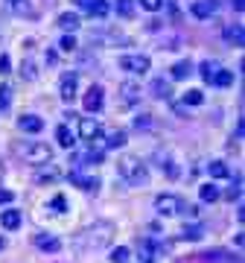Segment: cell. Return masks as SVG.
<instances>
[{"label":"cell","mask_w":245,"mask_h":263,"mask_svg":"<svg viewBox=\"0 0 245 263\" xmlns=\"http://www.w3.org/2000/svg\"><path fill=\"white\" fill-rule=\"evenodd\" d=\"M201 263H239V257L228 252H208L201 254Z\"/></svg>","instance_id":"cell-19"},{"label":"cell","mask_w":245,"mask_h":263,"mask_svg":"<svg viewBox=\"0 0 245 263\" xmlns=\"http://www.w3.org/2000/svg\"><path fill=\"white\" fill-rule=\"evenodd\" d=\"M114 9H117L120 18H132V15H134V0H117V3H114Z\"/></svg>","instance_id":"cell-27"},{"label":"cell","mask_w":245,"mask_h":263,"mask_svg":"<svg viewBox=\"0 0 245 263\" xmlns=\"http://www.w3.org/2000/svg\"><path fill=\"white\" fill-rule=\"evenodd\" d=\"M184 199L175 196V193H160V196H155V211H158L160 216H178L184 214Z\"/></svg>","instance_id":"cell-4"},{"label":"cell","mask_w":245,"mask_h":263,"mask_svg":"<svg viewBox=\"0 0 245 263\" xmlns=\"http://www.w3.org/2000/svg\"><path fill=\"white\" fill-rule=\"evenodd\" d=\"M158 161H160V170H167V176H170V179H178V167H175V161H172L170 155L158 152Z\"/></svg>","instance_id":"cell-25"},{"label":"cell","mask_w":245,"mask_h":263,"mask_svg":"<svg viewBox=\"0 0 245 263\" xmlns=\"http://www.w3.org/2000/svg\"><path fill=\"white\" fill-rule=\"evenodd\" d=\"M47 211H53V214H65V211H67V199L65 196H56L53 202H50Z\"/></svg>","instance_id":"cell-38"},{"label":"cell","mask_w":245,"mask_h":263,"mask_svg":"<svg viewBox=\"0 0 245 263\" xmlns=\"http://www.w3.org/2000/svg\"><path fill=\"white\" fill-rule=\"evenodd\" d=\"M120 94H122V103L126 105H134L140 100V85L137 82H122L120 85Z\"/></svg>","instance_id":"cell-15"},{"label":"cell","mask_w":245,"mask_h":263,"mask_svg":"<svg viewBox=\"0 0 245 263\" xmlns=\"http://www.w3.org/2000/svg\"><path fill=\"white\" fill-rule=\"evenodd\" d=\"M216 199H219V187H213V184L201 187V202H216Z\"/></svg>","instance_id":"cell-36"},{"label":"cell","mask_w":245,"mask_h":263,"mask_svg":"<svg viewBox=\"0 0 245 263\" xmlns=\"http://www.w3.org/2000/svg\"><path fill=\"white\" fill-rule=\"evenodd\" d=\"M208 173H210V179H228V176H231V170H228L225 161H210Z\"/></svg>","instance_id":"cell-21"},{"label":"cell","mask_w":245,"mask_h":263,"mask_svg":"<svg viewBox=\"0 0 245 263\" xmlns=\"http://www.w3.org/2000/svg\"><path fill=\"white\" fill-rule=\"evenodd\" d=\"M58 27L73 32V29L79 27V15H76V12H62V15H58Z\"/></svg>","instance_id":"cell-23"},{"label":"cell","mask_w":245,"mask_h":263,"mask_svg":"<svg viewBox=\"0 0 245 263\" xmlns=\"http://www.w3.org/2000/svg\"><path fill=\"white\" fill-rule=\"evenodd\" d=\"M21 76H24L27 82H32V79H38V67H35V62H32V59H27V62L21 65Z\"/></svg>","instance_id":"cell-29"},{"label":"cell","mask_w":245,"mask_h":263,"mask_svg":"<svg viewBox=\"0 0 245 263\" xmlns=\"http://www.w3.org/2000/svg\"><path fill=\"white\" fill-rule=\"evenodd\" d=\"M0 226L6 228V231H15V228H21V211H15V208L3 211V214H0Z\"/></svg>","instance_id":"cell-18"},{"label":"cell","mask_w":245,"mask_h":263,"mask_svg":"<svg viewBox=\"0 0 245 263\" xmlns=\"http://www.w3.org/2000/svg\"><path fill=\"white\" fill-rule=\"evenodd\" d=\"M120 67L132 76H146L152 62H149V56H143V53H126V56H120Z\"/></svg>","instance_id":"cell-5"},{"label":"cell","mask_w":245,"mask_h":263,"mask_svg":"<svg viewBox=\"0 0 245 263\" xmlns=\"http://www.w3.org/2000/svg\"><path fill=\"white\" fill-rule=\"evenodd\" d=\"M122 143H126V132L117 129V132H111V135H108L105 146H108V149H117V146H122Z\"/></svg>","instance_id":"cell-30"},{"label":"cell","mask_w":245,"mask_h":263,"mask_svg":"<svg viewBox=\"0 0 245 263\" xmlns=\"http://www.w3.org/2000/svg\"><path fill=\"white\" fill-rule=\"evenodd\" d=\"M6 6H9L12 15H18V18H35L38 9L32 6V0H6Z\"/></svg>","instance_id":"cell-10"},{"label":"cell","mask_w":245,"mask_h":263,"mask_svg":"<svg viewBox=\"0 0 245 263\" xmlns=\"http://www.w3.org/2000/svg\"><path fill=\"white\" fill-rule=\"evenodd\" d=\"M201 103H205V94H201L198 88H193V91L184 94V105H201Z\"/></svg>","instance_id":"cell-32"},{"label":"cell","mask_w":245,"mask_h":263,"mask_svg":"<svg viewBox=\"0 0 245 263\" xmlns=\"http://www.w3.org/2000/svg\"><path fill=\"white\" fill-rule=\"evenodd\" d=\"M111 240H114V222H94L76 237V246L82 252H103V249L111 246Z\"/></svg>","instance_id":"cell-1"},{"label":"cell","mask_w":245,"mask_h":263,"mask_svg":"<svg viewBox=\"0 0 245 263\" xmlns=\"http://www.w3.org/2000/svg\"><path fill=\"white\" fill-rule=\"evenodd\" d=\"M134 126H137V129H149L152 126V114H140V117L134 120Z\"/></svg>","instance_id":"cell-40"},{"label":"cell","mask_w":245,"mask_h":263,"mask_svg":"<svg viewBox=\"0 0 245 263\" xmlns=\"http://www.w3.org/2000/svg\"><path fill=\"white\" fill-rule=\"evenodd\" d=\"M12 199H15V193H12V190H0V205H9Z\"/></svg>","instance_id":"cell-42"},{"label":"cell","mask_w":245,"mask_h":263,"mask_svg":"<svg viewBox=\"0 0 245 263\" xmlns=\"http://www.w3.org/2000/svg\"><path fill=\"white\" fill-rule=\"evenodd\" d=\"M79 138L82 141H96V138H103V126H99V120H94V117H82L79 120Z\"/></svg>","instance_id":"cell-8"},{"label":"cell","mask_w":245,"mask_h":263,"mask_svg":"<svg viewBox=\"0 0 245 263\" xmlns=\"http://www.w3.org/2000/svg\"><path fill=\"white\" fill-rule=\"evenodd\" d=\"M216 9H219V3H216V0H196V3L190 6L193 18H198V21H208L210 15H216Z\"/></svg>","instance_id":"cell-9"},{"label":"cell","mask_w":245,"mask_h":263,"mask_svg":"<svg viewBox=\"0 0 245 263\" xmlns=\"http://www.w3.org/2000/svg\"><path fill=\"white\" fill-rule=\"evenodd\" d=\"M117 173H120V179L126 184H132V187H143L146 181H149V173H146V164L140 158H134V155H122L117 161Z\"/></svg>","instance_id":"cell-2"},{"label":"cell","mask_w":245,"mask_h":263,"mask_svg":"<svg viewBox=\"0 0 245 263\" xmlns=\"http://www.w3.org/2000/svg\"><path fill=\"white\" fill-rule=\"evenodd\" d=\"M216 70H219L216 62H201V79H205V82H213Z\"/></svg>","instance_id":"cell-31"},{"label":"cell","mask_w":245,"mask_h":263,"mask_svg":"<svg viewBox=\"0 0 245 263\" xmlns=\"http://www.w3.org/2000/svg\"><path fill=\"white\" fill-rule=\"evenodd\" d=\"M201 231H205V228L201 226H184V231H181V234H184V240H201Z\"/></svg>","instance_id":"cell-34"},{"label":"cell","mask_w":245,"mask_h":263,"mask_svg":"<svg viewBox=\"0 0 245 263\" xmlns=\"http://www.w3.org/2000/svg\"><path fill=\"white\" fill-rule=\"evenodd\" d=\"M76 91H79V73H76V70L62 73V79H58V97H62L65 103H70L76 97Z\"/></svg>","instance_id":"cell-6"},{"label":"cell","mask_w":245,"mask_h":263,"mask_svg":"<svg viewBox=\"0 0 245 263\" xmlns=\"http://www.w3.org/2000/svg\"><path fill=\"white\" fill-rule=\"evenodd\" d=\"M9 65H12L9 56H6V53H0V76H3V73H9Z\"/></svg>","instance_id":"cell-41"},{"label":"cell","mask_w":245,"mask_h":263,"mask_svg":"<svg viewBox=\"0 0 245 263\" xmlns=\"http://www.w3.org/2000/svg\"><path fill=\"white\" fill-rule=\"evenodd\" d=\"M18 126H21V132H29V135H38V132L44 129V120L38 117V114H24L18 120Z\"/></svg>","instance_id":"cell-14"},{"label":"cell","mask_w":245,"mask_h":263,"mask_svg":"<svg viewBox=\"0 0 245 263\" xmlns=\"http://www.w3.org/2000/svg\"><path fill=\"white\" fill-rule=\"evenodd\" d=\"M111 263H129V249L126 246H117L111 252Z\"/></svg>","instance_id":"cell-37"},{"label":"cell","mask_w":245,"mask_h":263,"mask_svg":"<svg viewBox=\"0 0 245 263\" xmlns=\"http://www.w3.org/2000/svg\"><path fill=\"white\" fill-rule=\"evenodd\" d=\"M149 94L152 97H158V100H170V94H172V88H170V82L167 79H152V85H149Z\"/></svg>","instance_id":"cell-17"},{"label":"cell","mask_w":245,"mask_h":263,"mask_svg":"<svg viewBox=\"0 0 245 263\" xmlns=\"http://www.w3.org/2000/svg\"><path fill=\"white\" fill-rule=\"evenodd\" d=\"M58 176H62V170L56 164H41V170L35 173V184H53Z\"/></svg>","instance_id":"cell-11"},{"label":"cell","mask_w":245,"mask_h":263,"mask_svg":"<svg viewBox=\"0 0 245 263\" xmlns=\"http://www.w3.org/2000/svg\"><path fill=\"white\" fill-rule=\"evenodd\" d=\"M140 6H143L146 12H158L160 6H164V0H140Z\"/></svg>","instance_id":"cell-39"},{"label":"cell","mask_w":245,"mask_h":263,"mask_svg":"<svg viewBox=\"0 0 245 263\" xmlns=\"http://www.w3.org/2000/svg\"><path fill=\"white\" fill-rule=\"evenodd\" d=\"M35 246L41 249V252H50V254L62 252V240L53 237V234H35Z\"/></svg>","instance_id":"cell-13"},{"label":"cell","mask_w":245,"mask_h":263,"mask_svg":"<svg viewBox=\"0 0 245 263\" xmlns=\"http://www.w3.org/2000/svg\"><path fill=\"white\" fill-rule=\"evenodd\" d=\"M155 249L158 246L152 243V240H140L137 243V263H155Z\"/></svg>","instance_id":"cell-16"},{"label":"cell","mask_w":245,"mask_h":263,"mask_svg":"<svg viewBox=\"0 0 245 263\" xmlns=\"http://www.w3.org/2000/svg\"><path fill=\"white\" fill-rule=\"evenodd\" d=\"M76 47H79V44H76L73 35H65L62 41H58V50H62V53H76Z\"/></svg>","instance_id":"cell-35"},{"label":"cell","mask_w":245,"mask_h":263,"mask_svg":"<svg viewBox=\"0 0 245 263\" xmlns=\"http://www.w3.org/2000/svg\"><path fill=\"white\" fill-rule=\"evenodd\" d=\"M12 105V88L9 85H0V111H6Z\"/></svg>","instance_id":"cell-33"},{"label":"cell","mask_w":245,"mask_h":263,"mask_svg":"<svg viewBox=\"0 0 245 263\" xmlns=\"http://www.w3.org/2000/svg\"><path fill=\"white\" fill-rule=\"evenodd\" d=\"M3 246H6V240H3V237H0V249H3Z\"/></svg>","instance_id":"cell-44"},{"label":"cell","mask_w":245,"mask_h":263,"mask_svg":"<svg viewBox=\"0 0 245 263\" xmlns=\"http://www.w3.org/2000/svg\"><path fill=\"white\" fill-rule=\"evenodd\" d=\"M21 155L27 164H50L53 161V146H47L44 141H29L27 146H21Z\"/></svg>","instance_id":"cell-3"},{"label":"cell","mask_w":245,"mask_h":263,"mask_svg":"<svg viewBox=\"0 0 245 263\" xmlns=\"http://www.w3.org/2000/svg\"><path fill=\"white\" fill-rule=\"evenodd\" d=\"M225 38L234 44V47H242V41H245V35H242V27H228L225 29Z\"/></svg>","instance_id":"cell-28"},{"label":"cell","mask_w":245,"mask_h":263,"mask_svg":"<svg viewBox=\"0 0 245 263\" xmlns=\"http://www.w3.org/2000/svg\"><path fill=\"white\" fill-rule=\"evenodd\" d=\"M70 181L73 184H79L82 190H99V179H85V176H79V173H70Z\"/></svg>","instance_id":"cell-22"},{"label":"cell","mask_w":245,"mask_h":263,"mask_svg":"<svg viewBox=\"0 0 245 263\" xmlns=\"http://www.w3.org/2000/svg\"><path fill=\"white\" fill-rule=\"evenodd\" d=\"M79 3L88 9V15H91V18H105V15L111 12L108 0H79Z\"/></svg>","instance_id":"cell-12"},{"label":"cell","mask_w":245,"mask_h":263,"mask_svg":"<svg viewBox=\"0 0 245 263\" xmlns=\"http://www.w3.org/2000/svg\"><path fill=\"white\" fill-rule=\"evenodd\" d=\"M85 111H91V114H96V111H103V105H105V91L99 88V85H91L85 91Z\"/></svg>","instance_id":"cell-7"},{"label":"cell","mask_w":245,"mask_h":263,"mask_svg":"<svg viewBox=\"0 0 245 263\" xmlns=\"http://www.w3.org/2000/svg\"><path fill=\"white\" fill-rule=\"evenodd\" d=\"M56 141L62 143L65 149H70V146H73V143H76V138H73V132H70V126H65V123L58 126V129H56Z\"/></svg>","instance_id":"cell-20"},{"label":"cell","mask_w":245,"mask_h":263,"mask_svg":"<svg viewBox=\"0 0 245 263\" xmlns=\"http://www.w3.org/2000/svg\"><path fill=\"white\" fill-rule=\"evenodd\" d=\"M170 70H172V79H187V76L193 73V65H190L187 59H184V62H175Z\"/></svg>","instance_id":"cell-24"},{"label":"cell","mask_w":245,"mask_h":263,"mask_svg":"<svg viewBox=\"0 0 245 263\" xmlns=\"http://www.w3.org/2000/svg\"><path fill=\"white\" fill-rule=\"evenodd\" d=\"M231 3H234V9H236V12H242V0H231Z\"/></svg>","instance_id":"cell-43"},{"label":"cell","mask_w":245,"mask_h":263,"mask_svg":"<svg viewBox=\"0 0 245 263\" xmlns=\"http://www.w3.org/2000/svg\"><path fill=\"white\" fill-rule=\"evenodd\" d=\"M213 85H219V88H228V85H234V70H225V67H219L216 76H213Z\"/></svg>","instance_id":"cell-26"}]
</instances>
